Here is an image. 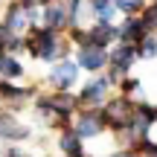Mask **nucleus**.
<instances>
[{"instance_id": "nucleus-1", "label": "nucleus", "mask_w": 157, "mask_h": 157, "mask_svg": "<svg viewBox=\"0 0 157 157\" xmlns=\"http://www.w3.org/2000/svg\"><path fill=\"white\" fill-rule=\"evenodd\" d=\"M78 111V99L73 90H50V93H35L32 96V113L41 125L52 131L70 128Z\"/></svg>"}, {"instance_id": "nucleus-2", "label": "nucleus", "mask_w": 157, "mask_h": 157, "mask_svg": "<svg viewBox=\"0 0 157 157\" xmlns=\"http://www.w3.org/2000/svg\"><path fill=\"white\" fill-rule=\"evenodd\" d=\"M70 41L64 32H52L47 26H32L26 35V52L35 58V61H44V64H56L61 58L70 56Z\"/></svg>"}, {"instance_id": "nucleus-3", "label": "nucleus", "mask_w": 157, "mask_h": 157, "mask_svg": "<svg viewBox=\"0 0 157 157\" xmlns=\"http://www.w3.org/2000/svg\"><path fill=\"white\" fill-rule=\"evenodd\" d=\"M134 105H137V102H131V99H125V96L117 93V96H111V99L99 108L102 117H105V128L111 131L113 137L122 134V131L134 122Z\"/></svg>"}, {"instance_id": "nucleus-4", "label": "nucleus", "mask_w": 157, "mask_h": 157, "mask_svg": "<svg viewBox=\"0 0 157 157\" xmlns=\"http://www.w3.org/2000/svg\"><path fill=\"white\" fill-rule=\"evenodd\" d=\"M113 87H117V84L111 82V76H108V73L105 76L96 73L90 82H84V87H78V93H76L78 108H102L113 96Z\"/></svg>"}, {"instance_id": "nucleus-5", "label": "nucleus", "mask_w": 157, "mask_h": 157, "mask_svg": "<svg viewBox=\"0 0 157 157\" xmlns=\"http://www.w3.org/2000/svg\"><path fill=\"white\" fill-rule=\"evenodd\" d=\"M70 128H73L84 143H87V140H99L102 134H108L105 117H102L99 108H78L76 117H73V122H70Z\"/></svg>"}, {"instance_id": "nucleus-6", "label": "nucleus", "mask_w": 157, "mask_h": 157, "mask_svg": "<svg viewBox=\"0 0 157 157\" xmlns=\"http://www.w3.org/2000/svg\"><path fill=\"white\" fill-rule=\"evenodd\" d=\"M140 61L137 58V47L131 44H113L111 50H108V76H111V82L117 84L122 76H131V67Z\"/></svg>"}, {"instance_id": "nucleus-7", "label": "nucleus", "mask_w": 157, "mask_h": 157, "mask_svg": "<svg viewBox=\"0 0 157 157\" xmlns=\"http://www.w3.org/2000/svg\"><path fill=\"white\" fill-rule=\"evenodd\" d=\"M78 64L73 61V58H61V61L50 64V73H47V82H50L52 90H73L78 84Z\"/></svg>"}, {"instance_id": "nucleus-8", "label": "nucleus", "mask_w": 157, "mask_h": 157, "mask_svg": "<svg viewBox=\"0 0 157 157\" xmlns=\"http://www.w3.org/2000/svg\"><path fill=\"white\" fill-rule=\"evenodd\" d=\"M32 137V131H29V125H23L21 119L15 117V113L9 111V108L0 105V143H6V146H21L23 140H29Z\"/></svg>"}, {"instance_id": "nucleus-9", "label": "nucleus", "mask_w": 157, "mask_h": 157, "mask_svg": "<svg viewBox=\"0 0 157 157\" xmlns=\"http://www.w3.org/2000/svg\"><path fill=\"white\" fill-rule=\"evenodd\" d=\"M73 61L78 64V70H84V73H102V70L108 67V50H102V47H93V44H84V47H76L73 52Z\"/></svg>"}, {"instance_id": "nucleus-10", "label": "nucleus", "mask_w": 157, "mask_h": 157, "mask_svg": "<svg viewBox=\"0 0 157 157\" xmlns=\"http://www.w3.org/2000/svg\"><path fill=\"white\" fill-rule=\"evenodd\" d=\"M35 96L32 87H23V84L17 82H6V78H0V105L9 108V111H17V108L23 105V102H29Z\"/></svg>"}, {"instance_id": "nucleus-11", "label": "nucleus", "mask_w": 157, "mask_h": 157, "mask_svg": "<svg viewBox=\"0 0 157 157\" xmlns=\"http://www.w3.org/2000/svg\"><path fill=\"white\" fill-rule=\"evenodd\" d=\"M56 148L61 157H90L87 146H84V140L76 134L73 128H61L56 131Z\"/></svg>"}, {"instance_id": "nucleus-12", "label": "nucleus", "mask_w": 157, "mask_h": 157, "mask_svg": "<svg viewBox=\"0 0 157 157\" xmlns=\"http://www.w3.org/2000/svg\"><path fill=\"white\" fill-rule=\"evenodd\" d=\"M0 26H6L9 32H15V35H23V32H29V9L26 6H21L17 0H12L9 6H6V12H3V17H0Z\"/></svg>"}, {"instance_id": "nucleus-13", "label": "nucleus", "mask_w": 157, "mask_h": 157, "mask_svg": "<svg viewBox=\"0 0 157 157\" xmlns=\"http://www.w3.org/2000/svg\"><path fill=\"white\" fill-rule=\"evenodd\" d=\"M117 35H119L117 44H131V47H137V44L148 35V29H146V23H143L140 15H125V21L117 23Z\"/></svg>"}, {"instance_id": "nucleus-14", "label": "nucleus", "mask_w": 157, "mask_h": 157, "mask_svg": "<svg viewBox=\"0 0 157 157\" xmlns=\"http://www.w3.org/2000/svg\"><path fill=\"white\" fill-rule=\"evenodd\" d=\"M117 41H119L117 23H93V26H87V44L102 47V50H111Z\"/></svg>"}, {"instance_id": "nucleus-15", "label": "nucleus", "mask_w": 157, "mask_h": 157, "mask_svg": "<svg viewBox=\"0 0 157 157\" xmlns=\"http://www.w3.org/2000/svg\"><path fill=\"white\" fill-rule=\"evenodd\" d=\"M23 76H26V67H23L21 56L0 52V78H6V82H21Z\"/></svg>"}, {"instance_id": "nucleus-16", "label": "nucleus", "mask_w": 157, "mask_h": 157, "mask_svg": "<svg viewBox=\"0 0 157 157\" xmlns=\"http://www.w3.org/2000/svg\"><path fill=\"white\" fill-rule=\"evenodd\" d=\"M87 12L93 17V23H113V17H117L113 0H87Z\"/></svg>"}, {"instance_id": "nucleus-17", "label": "nucleus", "mask_w": 157, "mask_h": 157, "mask_svg": "<svg viewBox=\"0 0 157 157\" xmlns=\"http://www.w3.org/2000/svg\"><path fill=\"white\" fill-rule=\"evenodd\" d=\"M143 82L137 76H122L117 82V93L119 96H125V99H131V102H143Z\"/></svg>"}, {"instance_id": "nucleus-18", "label": "nucleus", "mask_w": 157, "mask_h": 157, "mask_svg": "<svg viewBox=\"0 0 157 157\" xmlns=\"http://www.w3.org/2000/svg\"><path fill=\"white\" fill-rule=\"evenodd\" d=\"M134 119L143 122L146 128H154V125H157V105H154V102H146V99L137 102V105H134Z\"/></svg>"}, {"instance_id": "nucleus-19", "label": "nucleus", "mask_w": 157, "mask_h": 157, "mask_svg": "<svg viewBox=\"0 0 157 157\" xmlns=\"http://www.w3.org/2000/svg\"><path fill=\"white\" fill-rule=\"evenodd\" d=\"M137 58H140V61H154L157 58V32H148L146 38L137 44Z\"/></svg>"}, {"instance_id": "nucleus-20", "label": "nucleus", "mask_w": 157, "mask_h": 157, "mask_svg": "<svg viewBox=\"0 0 157 157\" xmlns=\"http://www.w3.org/2000/svg\"><path fill=\"white\" fill-rule=\"evenodd\" d=\"M113 6H117V12H122V15H140L148 6V0H113Z\"/></svg>"}, {"instance_id": "nucleus-21", "label": "nucleus", "mask_w": 157, "mask_h": 157, "mask_svg": "<svg viewBox=\"0 0 157 157\" xmlns=\"http://www.w3.org/2000/svg\"><path fill=\"white\" fill-rule=\"evenodd\" d=\"M0 157H26V154H23V148H21V146H15V143H12V146H6V148H3V154H0Z\"/></svg>"}, {"instance_id": "nucleus-22", "label": "nucleus", "mask_w": 157, "mask_h": 157, "mask_svg": "<svg viewBox=\"0 0 157 157\" xmlns=\"http://www.w3.org/2000/svg\"><path fill=\"white\" fill-rule=\"evenodd\" d=\"M21 6H26V9H32V6H41V0H17Z\"/></svg>"}, {"instance_id": "nucleus-23", "label": "nucleus", "mask_w": 157, "mask_h": 157, "mask_svg": "<svg viewBox=\"0 0 157 157\" xmlns=\"http://www.w3.org/2000/svg\"><path fill=\"white\" fill-rule=\"evenodd\" d=\"M90 157H111V154H90Z\"/></svg>"}, {"instance_id": "nucleus-24", "label": "nucleus", "mask_w": 157, "mask_h": 157, "mask_svg": "<svg viewBox=\"0 0 157 157\" xmlns=\"http://www.w3.org/2000/svg\"><path fill=\"white\" fill-rule=\"evenodd\" d=\"M26 157H44V154H26Z\"/></svg>"}, {"instance_id": "nucleus-25", "label": "nucleus", "mask_w": 157, "mask_h": 157, "mask_svg": "<svg viewBox=\"0 0 157 157\" xmlns=\"http://www.w3.org/2000/svg\"><path fill=\"white\" fill-rule=\"evenodd\" d=\"M58 157H61V154H58Z\"/></svg>"}]
</instances>
